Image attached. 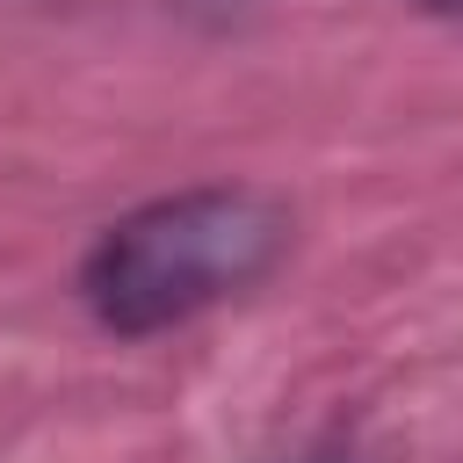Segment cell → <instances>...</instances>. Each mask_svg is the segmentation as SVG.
I'll use <instances>...</instances> for the list:
<instances>
[{
  "label": "cell",
  "instance_id": "6da1fadb",
  "mask_svg": "<svg viewBox=\"0 0 463 463\" xmlns=\"http://www.w3.org/2000/svg\"><path fill=\"white\" fill-rule=\"evenodd\" d=\"M282 239H289V217L275 195L239 188V181L181 188V195H159V203L116 217L94 239L80 289L109 333L145 340V333H166V326L239 297L246 282H260L275 268Z\"/></svg>",
  "mask_w": 463,
  "mask_h": 463
},
{
  "label": "cell",
  "instance_id": "7a4b0ae2",
  "mask_svg": "<svg viewBox=\"0 0 463 463\" xmlns=\"http://www.w3.org/2000/svg\"><path fill=\"white\" fill-rule=\"evenodd\" d=\"M427 7H463V0H427Z\"/></svg>",
  "mask_w": 463,
  "mask_h": 463
}]
</instances>
